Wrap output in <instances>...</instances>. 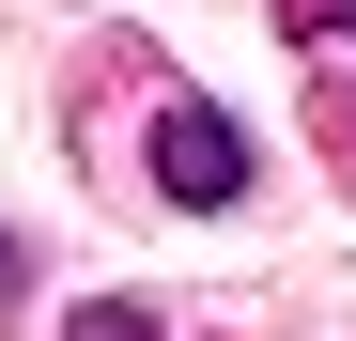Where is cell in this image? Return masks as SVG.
<instances>
[{
	"instance_id": "cell-1",
	"label": "cell",
	"mask_w": 356,
	"mask_h": 341,
	"mask_svg": "<svg viewBox=\"0 0 356 341\" xmlns=\"http://www.w3.org/2000/svg\"><path fill=\"white\" fill-rule=\"evenodd\" d=\"M155 187L170 202H232L248 187V125H232V109H170L155 125Z\"/></svg>"
},
{
	"instance_id": "cell-3",
	"label": "cell",
	"mask_w": 356,
	"mask_h": 341,
	"mask_svg": "<svg viewBox=\"0 0 356 341\" xmlns=\"http://www.w3.org/2000/svg\"><path fill=\"white\" fill-rule=\"evenodd\" d=\"M16 295H31V248H16V233H0V310H16Z\"/></svg>"
},
{
	"instance_id": "cell-2",
	"label": "cell",
	"mask_w": 356,
	"mask_h": 341,
	"mask_svg": "<svg viewBox=\"0 0 356 341\" xmlns=\"http://www.w3.org/2000/svg\"><path fill=\"white\" fill-rule=\"evenodd\" d=\"M78 341H155V310H93V326H78Z\"/></svg>"
}]
</instances>
